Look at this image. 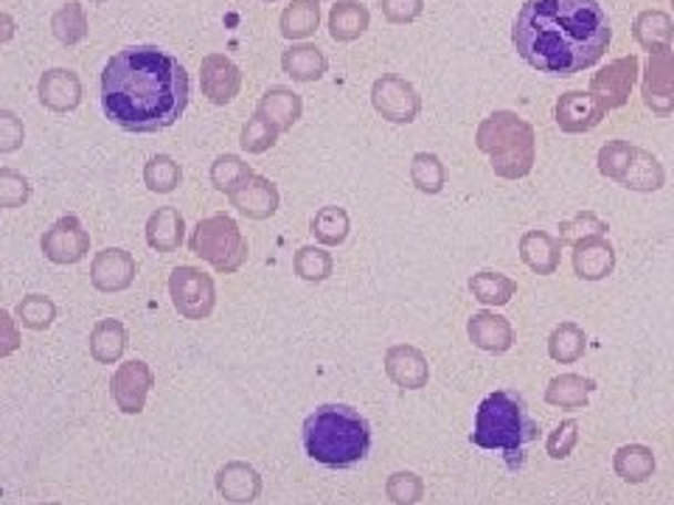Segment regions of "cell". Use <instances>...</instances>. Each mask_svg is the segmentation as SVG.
<instances>
[{
  "label": "cell",
  "instance_id": "d6986e66",
  "mask_svg": "<svg viewBox=\"0 0 674 505\" xmlns=\"http://www.w3.org/2000/svg\"><path fill=\"white\" fill-rule=\"evenodd\" d=\"M571 261L573 272H576L582 281H604V278L613 276L615 270V247L610 245L607 236L584 239L579 241V245H573Z\"/></svg>",
  "mask_w": 674,
  "mask_h": 505
},
{
  "label": "cell",
  "instance_id": "4fadbf2b",
  "mask_svg": "<svg viewBox=\"0 0 674 505\" xmlns=\"http://www.w3.org/2000/svg\"><path fill=\"white\" fill-rule=\"evenodd\" d=\"M200 91L211 104L225 107L242 91V71L225 54H208L200 62Z\"/></svg>",
  "mask_w": 674,
  "mask_h": 505
},
{
  "label": "cell",
  "instance_id": "d590c367",
  "mask_svg": "<svg viewBox=\"0 0 674 505\" xmlns=\"http://www.w3.org/2000/svg\"><path fill=\"white\" fill-rule=\"evenodd\" d=\"M588 351V334L576 323L565 320L548 337V354L556 362H576Z\"/></svg>",
  "mask_w": 674,
  "mask_h": 505
},
{
  "label": "cell",
  "instance_id": "cb8c5ba5",
  "mask_svg": "<svg viewBox=\"0 0 674 505\" xmlns=\"http://www.w3.org/2000/svg\"><path fill=\"white\" fill-rule=\"evenodd\" d=\"M282 71L287 76H293V82H318L329 71V62H326L324 51L313 42H293L287 51L282 54Z\"/></svg>",
  "mask_w": 674,
  "mask_h": 505
},
{
  "label": "cell",
  "instance_id": "8d00e7d4",
  "mask_svg": "<svg viewBox=\"0 0 674 505\" xmlns=\"http://www.w3.org/2000/svg\"><path fill=\"white\" fill-rule=\"evenodd\" d=\"M144 183L152 194H172L183 183L181 163L172 155H155L144 166Z\"/></svg>",
  "mask_w": 674,
  "mask_h": 505
},
{
  "label": "cell",
  "instance_id": "f5cc1de1",
  "mask_svg": "<svg viewBox=\"0 0 674 505\" xmlns=\"http://www.w3.org/2000/svg\"><path fill=\"white\" fill-rule=\"evenodd\" d=\"M91 3H108V0H91Z\"/></svg>",
  "mask_w": 674,
  "mask_h": 505
},
{
  "label": "cell",
  "instance_id": "ee69618b",
  "mask_svg": "<svg viewBox=\"0 0 674 505\" xmlns=\"http://www.w3.org/2000/svg\"><path fill=\"white\" fill-rule=\"evenodd\" d=\"M615 470L624 481L639 483L650 477V472L655 470V461H652V452L644 450V446H624L615 457Z\"/></svg>",
  "mask_w": 674,
  "mask_h": 505
},
{
  "label": "cell",
  "instance_id": "30bf717a",
  "mask_svg": "<svg viewBox=\"0 0 674 505\" xmlns=\"http://www.w3.org/2000/svg\"><path fill=\"white\" fill-rule=\"evenodd\" d=\"M40 247L51 265H79L91 252V234L84 230L76 214H65L42 234Z\"/></svg>",
  "mask_w": 674,
  "mask_h": 505
},
{
  "label": "cell",
  "instance_id": "7c38bea8",
  "mask_svg": "<svg viewBox=\"0 0 674 505\" xmlns=\"http://www.w3.org/2000/svg\"><path fill=\"white\" fill-rule=\"evenodd\" d=\"M135 276H139V261L124 247H104L91 261V284L104 295L130 289L135 284Z\"/></svg>",
  "mask_w": 674,
  "mask_h": 505
},
{
  "label": "cell",
  "instance_id": "1f68e13d",
  "mask_svg": "<svg viewBox=\"0 0 674 505\" xmlns=\"http://www.w3.org/2000/svg\"><path fill=\"white\" fill-rule=\"evenodd\" d=\"M217 488L231 499V503H251L259 494L262 483L259 475L245 466V463H228L217 475Z\"/></svg>",
  "mask_w": 674,
  "mask_h": 505
},
{
  "label": "cell",
  "instance_id": "836d02e7",
  "mask_svg": "<svg viewBox=\"0 0 674 505\" xmlns=\"http://www.w3.org/2000/svg\"><path fill=\"white\" fill-rule=\"evenodd\" d=\"M331 270H335V259H331L329 247L304 245L295 250L293 272L302 278V281L320 284L331 276Z\"/></svg>",
  "mask_w": 674,
  "mask_h": 505
},
{
  "label": "cell",
  "instance_id": "b9f144b4",
  "mask_svg": "<svg viewBox=\"0 0 674 505\" xmlns=\"http://www.w3.org/2000/svg\"><path fill=\"white\" fill-rule=\"evenodd\" d=\"M18 320L31 331H45L57 320V303L49 295H25L18 303Z\"/></svg>",
  "mask_w": 674,
  "mask_h": 505
},
{
  "label": "cell",
  "instance_id": "8992f818",
  "mask_svg": "<svg viewBox=\"0 0 674 505\" xmlns=\"http://www.w3.org/2000/svg\"><path fill=\"white\" fill-rule=\"evenodd\" d=\"M188 250L223 276H234L247 265V239L239 223L228 214H211L194 225Z\"/></svg>",
  "mask_w": 674,
  "mask_h": 505
},
{
  "label": "cell",
  "instance_id": "ac0fdd59",
  "mask_svg": "<svg viewBox=\"0 0 674 505\" xmlns=\"http://www.w3.org/2000/svg\"><path fill=\"white\" fill-rule=\"evenodd\" d=\"M520 259L534 276H554L562 261L560 236H551L548 230H525L520 236Z\"/></svg>",
  "mask_w": 674,
  "mask_h": 505
},
{
  "label": "cell",
  "instance_id": "e0dca14e",
  "mask_svg": "<svg viewBox=\"0 0 674 505\" xmlns=\"http://www.w3.org/2000/svg\"><path fill=\"white\" fill-rule=\"evenodd\" d=\"M152 377L150 365L141 360H130L124 365H119V371L113 373V399L124 413H141L146 402V393H150Z\"/></svg>",
  "mask_w": 674,
  "mask_h": 505
},
{
  "label": "cell",
  "instance_id": "9f6ffc18",
  "mask_svg": "<svg viewBox=\"0 0 674 505\" xmlns=\"http://www.w3.org/2000/svg\"><path fill=\"white\" fill-rule=\"evenodd\" d=\"M672 7H674V0H672Z\"/></svg>",
  "mask_w": 674,
  "mask_h": 505
},
{
  "label": "cell",
  "instance_id": "ba28073f",
  "mask_svg": "<svg viewBox=\"0 0 674 505\" xmlns=\"http://www.w3.org/2000/svg\"><path fill=\"white\" fill-rule=\"evenodd\" d=\"M371 107L391 124H413L421 113V96L408 79L382 73L371 84Z\"/></svg>",
  "mask_w": 674,
  "mask_h": 505
},
{
  "label": "cell",
  "instance_id": "7bdbcfd3",
  "mask_svg": "<svg viewBox=\"0 0 674 505\" xmlns=\"http://www.w3.org/2000/svg\"><path fill=\"white\" fill-rule=\"evenodd\" d=\"M632 152H635V146H632L630 141H607V144L599 150V172H602L607 181L621 183L626 175V168H630Z\"/></svg>",
  "mask_w": 674,
  "mask_h": 505
},
{
  "label": "cell",
  "instance_id": "ab89813d",
  "mask_svg": "<svg viewBox=\"0 0 674 505\" xmlns=\"http://www.w3.org/2000/svg\"><path fill=\"white\" fill-rule=\"evenodd\" d=\"M607 223L599 219L593 210H579L576 217L568 219L560 225V241L562 247H573L584 239H599V236H607Z\"/></svg>",
  "mask_w": 674,
  "mask_h": 505
},
{
  "label": "cell",
  "instance_id": "44dd1931",
  "mask_svg": "<svg viewBox=\"0 0 674 505\" xmlns=\"http://www.w3.org/2000/svg\"><path fill=\"white\" fill-rule=\"evenodd\" d=\"M256 113L265 121H270L278 133H289L304 115V99L298 96L293 87L276 84V87H267V91L262 93L259 104H256Z\"/></svg>",
  "mask_w": 674,
  "mask_h": 505
},
{
  "label": "cell",
  "instance_id": "681fc988",
  "mask_svg": "<svg viewBox=\"0 0 674 505\" xmlns=\"http://www.w3.org/2000/svg\"><path fill=\"white\" fill-rule=\"evenodd\" d=\"M20 343H23V337H20L18 320L7 309H0V360L14 354L20 349Z\"/></svg>",
  "mask_w": 674,
  "mask_h": 505
},
{
  "label": "cell",
  "instance_id": "816d5d0a",
  "mask_svg": "<svg viewBox=\"0 0 674 505\" xmlns=\"http://www.w3.org/2000/svg\"><path fill=\"white\" fill-rule=\"evenodd\" d=\"M14 29H18V25H14V18L12 14H7V12H0V42H9L14 37Z\"/></svg>",
  "mask_w": 674,
  "mask_h": 505
},
{
  "label": "cell",
  "instance_id": "f546056e",
  "mask_svg": "<svg viewBox=\"0 0 674 505\" xmlns=\"http://www.w3.org/2000/svg\"><path fill=\"white\" fill-rule=\"evenodd\" d=\"M470 292L478 303L498 309L512 301L514 292H518V284L498 270H481L470 278Z\"/></svg>",
  "mask_w": 674,
  "mask_h": 505
},
{
  "label": "cell",
  "instance_id": "6f0895ef",
  "mask_svg": "<svg viewBox=\"0 0 674 505\" xmlns=\"http://www.w3.org/2000/svg\"><path fill=\"white\" fill-rule=\"evenodd\" d=\"M318 3H320V0H318Z\"/></svg>",
  "mask_w": 674,
  "mask_h": 505
},
{
  "label": "cell",
  "instance_id": "11a10c76",
  "mask_svg": "<svg viewBox=\"0 0 674 505\" xmlns=\"http://www.w3.org/2000/svg\"><path fill=\"white\" fill-rule=\"evenodd\" d=\"M49 505H57V503H49Z\"/></svg>",
  "mask_w": 674,
  "mask_h": 505
},
{
  "label": "cell",
  "instance_id": "52a82bcc",
  "mask_svg": "<svg viewBox=\"0 0 674 505\" xmlns=\"http://www.w3.org/2000/svg\"><path fill=\"white\" fill-rule=\"evenodd\" d=\"M168 298L183 320H205L217 307V287L200 267H175L168 276Z\"/></svg>",
  "mask_w": 674,
  "mask_h": 505
},
{
  "label": "cell",
  "instance_id": "5b68a950",
  "mask_svg": "<svg viewBox=\"0 0 674 505\" xmlns=\"http://www.w3.org/2000/svg\"><path fill=\"white\" fill-rule=\"evenodd\" d=\"M537 435L534 421L525 413L523 399L509 391L489 393L476 413L472 441L483 450H500L506 455H520L523 446Z\"/></svg>",
  "mask_w": 674,
  "mask_h": 505
},
{
  "label": "cell",
  "instance_id": "e575fe53",
  "mask_svg": "<svg viewBox=\"0 0 674 505\" xmlns=\"http://www.w3.org/2000/svg\"><path fill=\"white\" fill-rule=\"evenodd\" d=\"M410 183L421 194H441L447 186V168L436 152H416L410 161Z\"/></svg>",
  "mask_w": 674,
  "mask_h": 505
},
{
  "label": "cell",
  "instance_id": "83f0119b",
  "mask_svg": "<svg viewBox=\"0 0 674 505\" xmlns=\"http://www.w3.org/2000/svg\"><path fill=\"white\" fill-rule=\"evenodd\" d=\"M126 351V329L121 320L104 318L91 329V357L102 365H113Z\"/></svg>",
  "mask_w": 674,
  "mask_h": 505
},
{
  "label": "cell",
  "instance_id": "484cf974",
  "mask_svg": "<svg viewBox=\"0 0 674 505\" xmlns=\"http://www.w3.org/2000/svg\"><path fill=\"white\" fill-rule=\"evenodd\" d=\"M371 25V12L357 0H337L329 9V34L335 42H355Z\"/></svg>",
  "mask_w": 674,
  "mask_h": 505
},
{
  "label": "cell",
  "instance_id": "f35d334b",
  "mask_svg": "<svg viewBox=\"0 0 674 505\" xmlns=\"http://www.w3.org/2000/svg\"><path fill=\"white\" fill-rule=\"evenodd\" d=\"M593 382L576 373H565V377L551 379L548 385V402L560 404V408H579V404L588 402V393L593 391Z\"/></svg>",
  "mask_w": 674,
  "mask_h": 505
},
{
  "label": "cell",
  "instance_id": "7402d4cb",
  "mask_svg": "<svg viewBox=\"0 0 674 505\" xmlns=\"http://www.w3.org/2000/svg\"><path fill=\"white\" fill-rule=\"evenodd\" d=\"M386 373L399 388H410V391L425 388V382H428L430 377L428 357L421 354L416 346H391V349L386 351Z\"/></svg>",
  "mask_w": 674,
  "mask_h": 505
},
{
  "label": "cell",
  "instance_id": "5bb4252c",
  "mask_svg": "<svg viewBox=\"0 0 674 505\" xmlns=\"http://www.w3.org/2000/svg\"><path fill=\"white\" fill-rule=\"evenodd\" d=\"M231 205L239 210L242 217L256 219V223H265V219L276 217L278 205H282V194L273 181L262 175H251L242 186H236L228 194Z\"/></svg>",
  "mask_w": 674,
  "mask_h": 505
},
{
  "label": "cell",
  "instance_id": "74e56055",
  "mask_svg": "<svg viewBox=\"0 0 674 505\" xmlns=\"http://www.w3.org/2000/svg\"><path fill=\"white\" fill-rule=\"evenodd\" d=\"M251 175H256V172H253L239 155H219L217 161L211 163V172H208L211 186L217 188V192H223L225 197H228L236 186H242Z\"/></svg>",
  "mask_w": 674,
  "mask_h": 505
},
{
  "label": "cell",
  "instance_id": "60d3db41",
  "mask_svg": "<svg viewBox=\"0 0 674 505\" xmlns=\"http://www.w3.org/2000/svg\"><path fill=\"white\" fill-rule=\"evenodd\" d=\"M278 130L270 124V121L262 118L259 113L253 115V118L245 121V126H242L239 133V146L247 152V155H265L267 150H273L278 141Z\"/></svg>",
  "mask_w": 674,
  "mask_h": 505
},
{
  "label": "cell",
  "instance_id": "6da1fadb",
  "mask_svg": "<svg viewBox=\"0 0 674 505\" xmlns=\"http://www.w3.org/2000/svg\"><path fill=\"white\" fill-rule=\"evenodd\" d=\"M188 96L186 68L157 45L121 49L102 71V110L124 133H163L186 113Z\"/></svg>",
  "mask_w": 674,
  "mask_h": 505
},
{
  "label": "cell",
  "instance_id": "4dcf8cb0",
  "mask_svg": "<svg viewBox=\"0 0 674 505\" xmlns=\"http://www.w3.org/2000/svg\"><path fill=\"white\" fill-rule=\"evenodd\" d=\"M309 230H313L315 241H318L320 247H340L349 239L351 230L349 210L340 208V205H326V208H320L313 217Z\"/></svg>",
  "mask_w": 674,
  "mask_h": 505
},
{
  "label": "cell",
  "instance_id": "bcb514c9",
  "mask_svg": "<svg viewBox=\"0 0 674 505\" xmlns=\"http://www.w3.org/2000/svg\"><path fill=\"white\" fill-rule=\"evenodd\" d=\"M25 141V126L23 118L12 110L0 107V155H12L23 146Z\"/></svg>",
  "mask_w": 674,
  "mask_h": 505
},
{
  "label": "cell",
  "instance_id": "2e32d148",
  "mask_svg": "<svg viewBox=\"0 0 674 505\" xmlns=\"http://www.w3.org/2000/svg\"><path fill=\"white\" fill-rule=\"evenodd\" d=\"M37 96H40L42 107L51 113H71L82 104V79L71 68H51L37 82Z\"/></svg>",
  "mask_w": 674,
  "mask_h": 505
},
{
  "label": "cell",
  "instance_id": "db71d44e",
  "mask_svg": "<svg viewBox=\"0 0 674 505\" xmlns=\"http://www.w3.org/2000/svg\"><path fill=\"white\" fill-rule=\"evenodd\" d=\"M262 3H276V0H262Z\"/></svg>",
  "mask_w": 674,
  "mask_h": 505
},
{
  "label": "cell",
  "instance_id": "4316f807",
  "mask_svg": "<svg viewBox=\"0 0 674 505\" xmlns=\"http://www.w3.org/2000/svg\"><path fill=\"white\" fill-rule=\"evenodd\" d=\"M663 183H666V172H663V163L657 161L652 152L635 146V152H632L630 168H626L624 181H621L619 186L632 188V192L652 194V192H661Z\"/></svg>",
  "mask_w": 674,
  "mask_h": 505
},
{
  "label": "cell",
  "instance_id": "603a6c76",
  "mask_svg": "<svg viewBox=\"0 0 674 505\" xmlns=\"http://www.w3.org/2000/svg\"><path fill=\"white\" fill-rule=\"evenodd\" d=\"M186 241V219L175 205H163L146 219V245L155 252H175Z\"/></svg>",
  "mask_w": 674,
  "mask_h": 505
},
{
  "label": "cell",
  "instance_id": "f907efd6",
  "mask_svg": "<svg viewBox=\"0 0 674 505\" xmlns=\"http://www.w3.org/2000/svg\"><path fill=\"white\" fill-rule=\"evenodd\" d=\"M573 444H576V424L565 421V424H560L554 430L551 441H548V452H551V457H565L573 450Z\"/></svg>",
  "mask_w": 674,
  "mask_h": 505
},
{
  "label": "cell",
  "instance_id": "8fae6325",
  "mask_svg": "<svg viewBox=\"0 0 674 505\" xmlns=\"http://www.w3.org/2000/svg\"><path fill=\"white\" fill-rule=\"evenodd\" d=\"M641 96L657 118L674 113V49L652 51L641 79Z\"/></svg>",
  "mask_w": 674,
  "mask_h": 505
},
{
  "label": "cell",
  "instance_id": "9a60e30c",
  "mask_svg": "<svg viewBox=\"0 0 674 505\" xmlns=\"http://www.w3.org/2000/svg\"><path fill=\"white\" fill-rule=\"evenodd\" d=\"M604 115H607V110L584 91H568L556 99V107H554L556 126L568 135H582L590 133V130H596V126L602 124Z\"/></svg>",
  "mask_w": 674,
  "mask_h": 505
},
{
  "label": "cell",
  "instance_id": "f6af8a7d",
  "mask_svg": "<svg viewBox=\"0 0 674 505\" xmlns=\"http://www.w3.org/2000/svg\"><path fill=\"white\" fill-rule=\"evenodd\" d=\"M31 197V183L18 168H0V208H23Z\"/></svg>",
  "mask_w": 674,
  "mask_h": 505
},
{
  "label": "cell",
  "instance_id": "ffe728a7",
  "mask_svg": "<svg viewBox=\"0 0 674 505\" xmlns=\"http://www.w3.org/2000/svg\"><path fill=\"white\" fill-rule=\"evenodd\" d=\"M467 334H470L478 349L489 351V354H503L514 343L512 323L494 309H483V312L472 315L470 323H467Z\"/></svg>",
  "mask_w": 674,
  "mask_h": 505
},
{
  "label": "cell",
  "instance_id": "3957f363",
  "mask_svg": "<svg viewBox=\"0 0 674 505\" xmlns=\"http://www.w3.org/2000/svg\"><path fill=\"white\" fill-rule=\"evenodd\" d=\"M304 446L313 461L329 470H349L366 461L371 450V427L346 404H324L304 421Z\"/></svg>",
  "mask_w": 674,
  "mask_h": 505
},
{
  "label": "cell",
  "instance_id": "7dc6e473",
  "mask_svg": "<svg viewBox=\"0 0 674 505\" xmlns=\"http://www.w3.org/2000/svg\"><path fill=\"white\" fill-rule=\"evenodd\" d=\"M382 18L394 25L413 23L425 12V0H379Z\"/></svg>",
  "mask_w": 674,
  "mask_h": 505
},
{
  "label": "cell",
  "instance_id": "9c48e42d",
  "mask_svg": "<svg viewBox=\"0 0 674 505\" xmlns=\"http://www.w3.org/2000/svg\"><path fill=\"white\" fill-rule=\"evenodd\" d=\"M641 73V60L635 54L619 56V60L607 62L599 73H593L590 79V96L596 99L604 110H621L630 102V93L639 82Z\"/></svg>",
  "mask_w": 674,
  "mask_h": 505
},
{
  "label": "cell",
  "instance_id": "f1b7e54d",
  "mask_svg": "<svg viewBox=\"0 0 674 505\" xmlns=\"http://www.w3.org/2000/svg\"><path fill=\"white\" fill-rule=\"evenodd\" d=\"M320 25V3L318 0H293L278 18V29L287 40H307Z\"/></svg>",
  "mask_w": 674,
  "mask_h": 505
},
{
  "label": "cell",
  "instance_id": "d6a6232c",
  "mask_svg": "<svg viewBox=\"0 0 674 505\" xmlns=\"http://www.w3.org/2000/svg\"><path fill=\"white\" fill-rule=\"evenodd\" d=\"M88 31H91V23H88V9L79 3V0H71L65 7H60L51 18V34L62 42V45H79L82 40H88Z\"/></svg>",
  "mask_w": 674,
  "mask_h": 505
},
{
  "label": "cell",
  "instance_id": "7a4b0ae2",
  "mask_svg": "<svg viewBox=\"0 0 674 505\" xmlns=\"http://www.w3.org/2000/svg\"><path fill=\"white\" fill-rule=\"evenodd\" d=\"M613 29L596 0H525L512 25L518 54L534 71L573 76L599 65Z\"/></svg>",
  "mask_w": 674,
  "mask_h": 505
},
{
  "label": "cell",
  "instance_id": "277c9868",
  "mask_svg": "<svg viewBox=\"0 0 674 505\" xmlns=\"http://www.w3.org/2000/svg\"><path fill=\"white\" fill-rule=\"evenodd\" d=\"M476 146L489 157L492 172L503 181H523L537 163L534 126L512 110H494L478 124Z\"/></svg>",
  "mask_w": 674,
  "mask_h": 505
},
{
  "label": "cell",
  "instance_id": "c3c4849f",
  "mask_svg": "<svg viewBox=\"0 0 674 505\" xmlns=\"http://www.w3.org/2000/svg\"><path fill=\"white\" fill-rule=\"evenodd\" d=\"M388 494H391L394 503L410 505L419 499L421 483L416 481V475H410V472H399V475H394L391 483H388Z\"/></svg>",
  "mask_w": 674,
  "mask_h": 505
},
{
  "label": "cell",
  "instance_id": "d4e9b609",
  "mask_svg": "<svg viewBox=\"0 0 674 505\" xmlns=\"http://www.w3.org/2000/svg\"><path fill=\"white\" fill-rule=\"evenodd\" d=\"M632 37L650 54L652 51L672 49L674 18L663 9H644V12H639V18L632 20Z\"/></svg>",
  "mask_w": 674,
  "mask_h": 505
}]
</instances>
